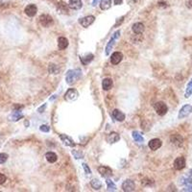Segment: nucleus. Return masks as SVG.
<instances>
[{
  "instance_id": "f704fd0d",
  "label": "nucleus",
  "mask_w": 192,
  "mask_h": 192,
  "mask_svg": "<svg viewBox=\"0 0 192 192\" xmlns=\"http://www.w3.org/2000/svg\"><path fill=\"white\" fill-rule=\"evenodd\" d=\"M83 167H84V169H85V172L87 174V175H90L91 174V170L90 169V167L87 166V163H83Z\"/></svg>"
},
{
  "instance_id": "0eeeda50",
  "label": "nucleus",
  "mask_w": 192,
  "mask_h": 192,
  "mask_svg": "<svg viewBox=\"0 0 192 192\" xmlns=\"http://www.w3.org/2000/svg\"><path fill=\"white\" fill-rule=\"evenodd\" d=\"M122 189L125 192H132L136 189V184L134 183V181L132 180H126L124 181V183L122 184Z\"/></svg>"
},
{
  "instance_id": "5701e85b",
  "label": "nucleus",
  "mask_w": 192,
  "mask_h": 192,
  "mask_svg": "<svg viewBox=\"0 0 192 192\" xmlns=\"http://www.w3.org/2000/svg\"><path fill=\"white\" fill-rule=\"evenodd\" d=\"M58 46L60 49H66L67 46H68V41L66 38H63V37H61L58 38Z\"/></svg>"
},
{
  "instance_id": "9d476101",
  "label": "nucleus",
  "mask_w": 192,
  "mask_h": 192,
  "mask_svg": "<svg viewBox=\"0 0 192 192\" xmlns=\"http://www.w3.org/2000/svg\"><path fill=\"white\" fill-rule=\"evenodd\" d=\"M161 145H162V142L159 139H154L150 140L149 141V144H148L149 148L151 150H153V151H156V150H157L159 148H160Z\"/></svg>"
},
{
  "instance_id": "c03bdc74",
  "label": "nucleus",
  "mask_w": 192,
  "mask_h": 192,
  "mask_svg": "<svg viewBox=\"0 0 192 192\" xmlns=\"http://www.w3.org/2000/svg\"><path fill=\"white\" fill-rule=\"evenodd\" d=\"M189 173H190V175L192 176V170H190V172H189Z\"/></svg>"
},
{
  "instance_id": "20e7f679",
  "label": "nucleus",
  "mask_w": 192,
  "mask_h": 192,
  "mask_svg": "<svg viewBox=\"0 0 192 192\" xmlns=\"http://www.w3.org/2000/svg\"><path fill=\"white\" fill-rule=\"evenodd\" d=\"M154 108H155V111H157V114L161 116L166 114L167 111H168V108H167L166 104L163 102H157L154 105Z\"/></svg>"
},
{
  "instance_id": "bb28decb",
  "label": "nucleus",
  "mask_w": 192,
  "mask_h": 192,
  "mask_svg": "<svg viewBox=\"0 0 192 192\" xmlns=\"http://www.w3.org/2000/svg\"><path fill=\"white\" fill-rule=\"evenodd\" d=\"M111 7V0H101L100 8L103 11H106V10L110 9Z\"/></svg>"
},
{
  "instance_id": "e433bc0d",
  "label": "nucleus",
  "mask_w": 192,
  "mask_h": 192,
  "mask_svg": "<svg viewBox=\"0 0 192 192\" xmlns=\"http://www.w3.org/2000/svg\"><path fill=\"white\" fill-rule=\"evenodd\" d=\"M123 19H124V17H121L120 18H118V20H117V22L115 23V25H114V26L116 27V26L119 25V23H122V22H123Z\"/></svg>"
},
{
  "instance_id": "6ab92c4d",
  "label": "nucleus",
  "mask_w": 192,
  "mask_h": 192,
  "mask_svg": "<svg viewBox=\"0 0 192 192\" xmlns=\"http://www.w3.org/2000/svg\"><path fill=\"white\" fill-rule=\"evenodd\" d=\"M60 139H62V141L65 143L66 146H69V147H75V143L74 141H73L69 136H67L66 135H61L60 136Z\"/></svg>"
},
{
  "instance_id": "c756f323",
  "label": "nucleus",
  "mask_w": 192,
  "mask_h": 192,
  "mask_svg": "<svg viewBox=\"0 0 192 192\" xmlns=\"http://www.w3.org/2000/svg\"><path fill=\"white\" fill-rule=\"evenodd\" d=\"M106 183H107V185H108V191H115L116 190V185L111 180L107 179Z\"/></svg>"
},
{
  "instance_id": "6e6552de",
  "label": "nucleus",
  "mask_w": 192,
  "mask_h": 192,
  "mask_svg": "<svg viewBox=\"0 0 192 192\" xmlns=\"http://www.w3.org/2000/svg\"><path fill=\"white\" fill-rule=\"evenodd\" d=\"M185 167V159L184 157H177L174 161V168L176 170H181Z\"/></svg>"
},
{
  "instance_id": "7ed1b4c3",
  "label": "nucleus",
  "mask_w": 192,
  "mask_h": 192,
  "mask_svg": "<svg viewBox=\"0 0 192 192\" xmlns=\"http://www.w3.org/2000/svg\"><path fill=\"white\" fill-rule=\"evenodd\" d=\"M39 23L42 27H50L53 24V18L49 14H41L38 18Z\"/></svg>"
},
{
  "instance_id": "a19ab883",
  "label": "nucleus",
  "mask_w": 192,
  "mask_h": 192,
  "mask_svg": "<svg viewBox=\"0 0 192 192\" xmlns=\"http://www.w3.org/2000/svg\"><path fill=\"white\" fill-rule=\"evenodd\" d=\"M127 1L129 3H131V4H136L137 1H139V0H127Z\"/></svg>"
},
{
  "instance_id": "72a5a7b5",
  "label": "nucleus",
  "mask_w": 192,
  "mask_h": 192,
  "mask_svg": "<svg viewBox=\"0 0 192 192\" xmlns=\"http://www.w3.org/2000/svg\"><path fill=\"white\" fill-rule=\"evenodd\" d=\"M39 130H41V132H44V133H48L49 131H50V128H49V126H47V125H41V127H39Z\"/></svg>"
},
{
  "instance_id": "aec40b11",
  "label": "nucleus",
  "mask_w": 192,
  "mask_h": 192,
  "mask_svg": "<svg viewBox=\"0 0 192 192\" xmlns=\"http://www.w3.org/2000/svg\"><path fill=\"white\" fill-rule=\"evenodd\" d=\"M112 116L115 120L122 122L125 120V114H123L122 111H120L119 110H114L112 111Z\"/></svg>"
},
{
  "instance_id": "a211bd4d",
  "label": "nucleus",
  "mask_w": 192,
  "mask_h": 192,
  "mask_svg": "<svg viewBox=\"0 0 192 192\" xmlns=\"http://www.w3.org/2000/svg\"><path fill=\"white\" fill-rule=\"evenodd\" d=\"M57 10L59 13L61 14H68V6L66 5V3H65L63 1H60L57 3Z\"/></svg>"
},
{
  "instance_id": "ddd939ff",
  "label": "nucleus",
  "mask_w": 192,
  "mask_h": 192,
  "mask_svg": "<svg viewBox=\"0 0 192 192\" xmlns=\"http://www.w3.org/2000/svg\"><path fill=\"white\" fill-rule=\"evenodd\" d=\"M190 112H192V107L190 105H185L181 109L180 114H179V118H184L185 116H187Z\"/></svg>"
},
{
  "instance_id": "4468645a",
  "label": "nucleus",
  "mask_w": 192,
  "mask_h": 192,
  "mask_svg": "<svg viewBox=\"0 0 192 192\" xmlns=\"http://www.w3.org/2000/svg\"><path fill=\"white\" fill-rule=\"evenodd\" d=\"M98 172L101 174V176L105 177V178H107V177H110L112 175V170L110 168V167H107V166H100L98 167Z\"/></svg>"
},
{
  "instance_id": "b1692460",
  "label": "nucleus",
  "mask_w": 192,
  "mask_h": 192,
  "mask_svg": "<svg viewBox=\"0 0 192 192\" xmlns=\"http://www.w3.org/2000/svg\"><path fill=\"white\" fill-rule=\"evenodd\" d=\"M45 159L48 162H50V163H54V162H56L58 160V157L55 153H53V152H47L45 154Z\"/></svg>"
},
{
  "instance_id": "c85d7f7f",
  "label": "nucleus",
  "mask_w": 192,
  "mask_h": 192,
  "mask_svg": "<svg viewBox=\"0 0 192 192\" xmlns=\"http://www.w3.org/2000/svg\"><path fill=\"white\" fill-rule=\"evenodd\" d=\"M133 139H134L136 140V142H139V143H141V142H143L144 139L143 136H142L139 132H133Z\"/></svg>"
},
{
  "instance_id": "2eb2a0df",
  "label": "nucleus",
  "mask_w": 192,
  "mask_h": 192,
  "mask_svg": "<svg viewBox=\"0 0 192 192\" xmlns=\"http://www.w3.org/2000/svg\"><path fill=\"white\" fill-rule=\"evenodd\" d=\"M132 29H133V32H134L135 34H137V35H140V34L143 33L145 27H144V25H143V23H141V22H136V23L134 24V25H133Z\"/></svg>"
},
{
  "instance_id": "c9c22d12",
  "label": "nucleus",
  "mask_w": 192,
  "mask_h": 192,
  "mask_svg": "<svg viewBox=\"0 0 192 192\" xmlns=\"http://www.w3.org/2000/svg\"><path fill=\"white\" fill-rule=\"evenodd\" d=\"M6 180H7L6 176L2 173H0V184H3L5 181H6Z\"/></svg>"
},
{
  "instance_id": "a878e982",
  "label": "nucleus",
  "mask_w": 192,
  "mask_h": 192,
  "mask_svg": "<svg viewBox=\"0 0 192 192\" xmlns=\"http://www.w3.org/2000/svg\"><path fill=\"white\" fill-rule=\"evenodd\" d=\"M48 71L50 74L57 75V74H59V72H60V68H59V66L57 65H55V63H50L48 66Z\"/></svg>"
},
{
  "instance_id": "473e14b6",
  "label": "nucleus",
  "mask_w": 192,
  "mask_h": 192,
  "mask_svg": "<svg viewBox=\"0 0 192 192\" xmlns=\"http://www.w3.org/2000/svg\"><path fill=\"white\" fill-rule=\"evenodd\" d=\"M72 154H73V156L75 157V159H77V160L83 159V157H84V155H83L82 152H78V151H76V150H73V151H72Z\"/></svg>"
},
{
  "instance_id": "1a4fd4ad",
  "label": "nucleus",
  "mask_w": 192,
  "mask_h": 192,
  "mask_svg": "<svg viewBox=\"0 0 192 192\" xmlns=\"http://www.w3.org/2000/svg\"><path fill=\"white\" fill-rule=\"evenodd\" d=\"M37 11H38V8H37L36 5H34V4L28 5V6L25 8V10H24V12H25V14H27V16L31 17L36 16Z\"/></svg>"
},
{
  "instance_id": "37998d69",
  "label": "nucleus",
  "mask_w": 192,
  "mask_h": 192,
  "mask_svg": "<svg viewBox=\"0 0 192 192\" xmlns=\"http://www.w3.org/2000/svg\"><path fill=\"white\" fill-rule=\"evenodd\" d=\"M25 125H26V126H27V125L29 126V122H28V121H25Z\"/></svg>"
},
{
  "instance_id": "423d86ee",
  "label": "nucleus",
  "mask_w": 192,
  "mask_h": 192,
  "mask_svg": "<svg viewBox=\"0 0 192 192\" xmlns=\"http://www.w3.org/2000/svg\"><path fill=\"white\" fill-rule=\"evenodd\" d=\"M94 20H95V17L93 16H87V17H85L79 19V23H80L83 27L87 28L88 26L91 25V24L94 22Z\"/></svg>"
},
{
  "instance_id": "dca6fc26",
  "label": "nucleus",
  "mask_w": 192,
  "mask_h": 192,
  "mask_svg": "<svg viewBox=\"0 0 192 192\" xmlns=\"http://www.w3.org/2000/svg\"><path fill=\"white\" fill-rule=\"evenodd\" d=\"M107 140H108V142H109V143H111V144L116 143L117 141L120 140V136L118 135L117 133L112 132V133H111V134H110L109 136H108Z\"/></svg>"
},
{
  "instance_id": "412c9836",
  "label": "nucleus",
  "mask_w": 192,
  "mask_h": 192,
  "mask_svg": "<svg viewBox=\"0 0 192 192\" xmlns=\"http://www.w3.org/2000/svg\"><path fill=\"white\" fill-rule=\"evenodd\" d=\"M93 58H94L93 54L88 53V54H87V55L81 57V62H82V63H83L84 66H87L88 63H90L93 60Z\"/></svg>"
},
{
  "instance_id": "ea45409f",
  "label": "nucleus",
  "mask_w": 192,
  "mask_h": 192,
  "mask_svg": "<svg viewBox=\"0 0 192 192\" xmlns=\"http://www.w3.org/2000/svg\"><path fill=\"white\" fill-rule=\"evenodd\" d=\"M114 4H115V5H120V4L122 3L123 0H114Z\"/></svg>"
},
{
  "instance_id": "f257e3e1",
  "label": "nucleus",
  "mask_w": 192,
  "mask_h": 192,
  "mask_svg": "<svg viewBox=\"0 0 192 192\" xmlns=\"http://www.w3.org/2000/svg\"><path fill=\"white\" fill-rule=\"evenodd\" d=\"M82 76V70L81 69H71L68 70L66 76V81L68 85H72L73 83L78 81Z\"/></svg>"
},
{
  "instance_id": "39448f33",
  "label": "nucleus",
  "mask_w": 192,
  "mask_h": 192,
  "mask_svg": "<svg viewBox=\"0 0 192 192\" xmlns=\"http://www.w3.org/2000/svg\"><path fill=\"white\" fill-rule=\"evenodd\" d=\"M79 96V93L77 91V90L75 88H69V90H67L66 94H65V99L68 102H72V101H75Z\"/></svg>"
},
{
  "instance_id": "f03ea898",
  "label": "nucleus",
  "mask_w": 192,
  "mask_h": 192,
  "mask_svg": "<svg viewBox=\"0 0 192 192\" xmlns=\"http://www.w3.org/2000/svg\"><path fill=\"white\" fill-rule=\"evenodd\" d=\"M119 37H120V31H119V30L114 33V35H112V37L111 38L110 41L108 42V44H107V47H106V55H110L111 51L112 50V48H114V46L115 45V43H116V41H117V39L119 38Z\"/></svg>"
},
{
  "instance_id": "4be33fe9",
  "label": "nucleus",
  "mask_w": 192,
  "mask_h": 192,
  "mask_svg": "<svg viewBox=\"0 0 192 192\" xmlns=\"http://www.w3.org/2000/svg\"><path fill=\"white\" fill-rule=\"evenodd\" d=\"M102 87L104 90H110L112 87V80L110 78H105L102 82Z\"/></svg>"
},
{
  "instance_id": "58836bf2",
  "label": "nucleus",
  "mask_w": 192,
  "mask_h": 192,
  "mask_svg": "<svg viewBox=\"0 0 192 192\" xmlns=\"http://www.w3.org/2000/svg\"><path fill=\"white\" fill-rule=\"evenodd\" d=\"M101 1V0H93V2H92V6H96V5L98 4V3H99Z\"/></svg>"
},
{
  "instance_id": "79ce46f5",
  "label": "nucleus",
  "mask_w": 192,
  "mask_h": 192,
  "mask_svg": "<svg viewBox=\"0 0 192 192\" xmlns=\"http://www.w3.org/2000/svg\"><path fill=\"white\" fill-rule=\"evenodd\" d=\"M187 7L192 8V0H189V1H187Z\"/></svg>"
},
{
  "instance_id": "7c9ffc66",
  "label": "nucleus",
  "mask_w": 192,
  "mask_h": 192,
  "mask_svg": "<svg viewBox=\"0 0 192 192\" xmlns=\"http://www.w3.org/2000/svg\"><path fill=\"white\" fill-rule=\"evenodd\" d=\"M192 93V81L189 82V84L187 85V87H186V91H185V97H189V95Z\"/></svg>"
},
{
  "instance_id": "cd10ccee",
  "label": "nucleus",
  "mask_w": 192,
  "mask_h": 192,
  "mask_svg": "<svg viewBox=\"0 0 192 192\" xmlns=\"http://www.w3.org/2000/svg\"><path fill=\"white\" fill-rule=\"evenodd\" d=\"M90 185L92 186V188L95 189V190H99V189L102 187L101 181H100L99 180H97V179H93V180L90 181Z\"/></svg>"
},
{
  "instance_id": "393cba45",
  "label": "nucleus",
  "mask_w": 192,
  "mask_h": 192,
  "mask_svg": "<svg viewBox=\"0 0 192 192\" xmlns=\"http://www.w3.org/2000/svg\"><path fill=\"white\" fill-rule=\"evenodd\" d=\"M21 118H23V114H21L20 111H14L12 115L10 116V120L12 121H18L19 119H21Z\"/></svg>"
},
{
  "instance_id": "4c0bfd02",
  "label": "nucleus",
  "mask_w": 192,
  "mask_h": 192,
  "mask_svg": "<svg viewBox=\"0 0 192 192\" xmlns=\"http://www.w3.org/2000/svg\"><path fill=\"white\" fill-rule=\"evenodd\" d=\"M45 108H46V105H44V106H41V108H39V109L38 110V112H41H41H43L42 111H44V110H45Z\"/></svg>"
},
{
  "instance_id": "f3484780",
  "label": "nucleus",
  "mask_w": 192,
  "mask_h": 192,
  "mask_svg": "<svg viewBox=\"0 0 192 192\" xmlns=\"http://www.w3.org/2000/svg\"><path fill=\"white\" fill-rule=\"evenodd\" d=\"M68 6L72 10H80L83 6L82 0H69Z\"/></svg>"
},
{
  "instance_id": "2f4dec72",
  "label": "nucleus",
  "mask_w": 192,
  "mask_h": 192,
  "mask_svg": "<svg viewBox=\"0 0 192 192\" xmlns=\"http://www.w3.org/2000/svg\"><path fill=\"white\" fill-rule=\"evenodd\" d=\"M8 160V155L6 153H1L0 154V164H3L7 161Z\"/></svg>"
},
{
  "instance_id": "f8f14e48",
  "label": "nucleus",
  "mask_w": 192,
  "mask_h": 192,
  "mask_svg": "<svg viewBox=\"0 0 192 192\" xmlns=\"http://www.w3.org/2000/svg\"><path fill=\"white\" fill-rule=\"evenodd\" d=\"M171 142L173 143L175 146L177 147H181V145L184 144V139H183V136H180V135H174V136H171Z\"/></svg>"
},
{
  "instance_id": "9b49d317",
  "label": "nucleus",
  "mask_w": 192,
  "mask_h": 192,
  "mask_svg": "<svg viewBox=\"0 0 192 192\" xmlns=\"http://www.w3.org/2000/svg\"><path fill=\"white\" fill-rule=\"evenodd\" d=\"M122 59H123V54L121 52H114L111 57V62L112 65L116 66L122 61Z\"/></svg>"
}]
</instances>
